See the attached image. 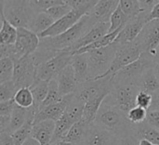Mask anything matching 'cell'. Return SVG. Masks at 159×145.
<instances>
[{
  "label": "cell",
  "mask_w": 159,
  "mask_h": 145,
  "mask_svg": "<svg viewBox=\"0 0 159 145\" xmlns=\"http://www.w3.org/2000/svg\"><path fill=\"white\" fill-rule=\"evenodd\" d=\"M119 139L113 133L91 124L83 145H118Z\"/></svg>",
  "instance_id": "cell-15"
},
{
  "label": "cell",
  "mask_w": 159,
  "mask_h": 145,
  "mask_svg": "<svg viewBox=\"0 0 159 145\" xmlns=\"http://www.w3.org/2000/svg\"><path fill=\"white\" fill-rule=\"evenodd\" d=\"M139 1L143 12H146V13H150L151 10L154 8V7L159 2V0H139Z\"/></svg>",
  "instance_id": "cell-42"
},
{
  "label": "cell",
  "mask_w": 159,
  "mask_h": 145,
  "mask_svg": "<svg viewBox=\"0 0 159 145\" xmlns=\"http://www.w3.org/2000/svg\"><path fill=\"white\" fill-rule=\"evenodd\" d=\"M15 106L14 100L0 102V116H11Z\"/></svg>",
  "instance_id": "cell-40"
},
{
  "label": "cell",
  "mask_w": 159,
  "mask_h": 145,
  "mask_svg": "<svg viewBox=\"0 0 159 145\" xmlns=\"http://www.w3.org/2000/svg\"><path fill=\"white\" fill-rule=\"evenodd\" d=\"M89 128H90V124H88L83 120H81L75 123L70 129V130L68 131V133L66 134V136L62 141L75 145H83L86 141Z\"/></svg>",
  "instance_id": "cell-22"
},
{
  "label": "cell",
  "mask_w": 159,
  "mask_h": 145,
  "mask_svg": "<svg viewBox=\"0 0 159 145\" xmlns=\"http://www.w3.org/2000/svg\"><path fill=\"white\" fill-rule=\"evenodd\" d=\"M116 53L115 60L112 63V66L110 70L101 79L108 77V76L112 77L113 75H115L116 73H118L120 70H122L126 66L139 60L142 56V52L139 47L134 42L129 45L116 47Z\"/></svg>",
  "instance_id": "cell-10"
},
{
  "label": "cell",
  "mask_w": 159,
  "mask_h": 145,
  "mask_svg": "<svg viewBox=\"0 0 159 145\" xmlns=\"http://www.w3.org/2000/svg\"><path fill=\"white\" fill-rule=\"evenodd\" d=\"M48 84H49V82L36 79L34 81V83L30 87V89H31L33 97H34V106L33 107L35 111V114L38 112L41 104L47 98V95L48 92Z\"/></svg>",
  "instance_id": "cell-23"
},
{
  "label": "cell",
  "mask_w": 159,
  "mask_h": 145,
  "mask_svg": "<svg viewBox=\"0 0 159 145\" xmlns=\"http://www.w3.org/2000/svg\"><path fill=\"white\" fill-rule=\"evenodd\" d=\"M154 71H155L156 75H157V79H158L159 81V62L156 63V65H155V67H154Z\"/></svg>",
  "instance_id": "cell-50"
},
{
  "label": "cell",
  "mask_w": 159,
  "mask_h": 145,
  "mask_svg": "<svg viewBox=\"0 0 159 145\" xmlns=\"http://www.w3.org/2000/svg\"><path fill=\"white\" fill-rule=\"evenodd\" d=\"M69 99H70V95L63 97V100L61 102L47 106L42 110H40L34 116V125L46 120H52L54 122H57L64 115L69 102Z\"/></svg>",
  "instance_id": "cell-16"
},
{
  "label": "cell",
  "mask_w": 159,
  "mask_h": 145,
  "mask_svg": "<svg viewBox=\"0 0 159 145\" xmlns=\"http://www.w3.org/2000/svg\"><path fill=\"white\" fill-rule=\"evenodd\" d=\"M146 121L148 124H150L151 126L159 130V111H148Z\"/></svg>",
  "instance_id": "cell-41"
},
{
  "label": "cell",
  "mask_w": 159,
  "mask_h": 145,
  "mask_svg": "<svg viewBox=\"0 0 159 145\" xmlns=\"http://www.w3.org/2000/svg\"><path fill=\"white\" fill-rule=\"evenodd\" d=\"M10 116H0V132H6L9 127Z\"/></svg>",
  "instance_id": "cell-46"
},
{
  "label": "cell",
  "mask_w": 159,
  "mask_h": 145,
  "mask_svg": "<svg viewBox=\"0 0 159 145\" xmlns=\"http://www.w3.org/2000/svg\"><path fill=\"white\" fill-rule=\"evenodd\" d=\"M95 24L96 22L90 18L89 14L85 15L65 33L55 37H47L40 39L39 48L54 51L68 50L78 40H80Z\"/></svg>",
  "instance_id": "cell-2"
},
{
  "label": "cell",
  "mask_w": 159,
  "mask_h": 145,
  "mask_svg": "<svg viewBox=\"0 0 159 145\" xmlns=\"http://www.w3.org/2000/svg\"><path fill=\"white\" fill-rule=\"evenodd\" d=\"M155 20H159V2L154 7V8L151 10V12L148 14L146 22L148 23L149 21H152Z\"/></svg>",
  "instance_id": "cell-45"
},
{
  "label": "cell",
  "mask_w": 159,
  "mask_h": 145,
  "mask_svg": "<svg viewBox=\"0 0 159 145\" xmlns=\"http://www.w3.org/2000/svg\"><path fill=\"white\" fill-rule=\"evenodd\" d=\"M54 22L55 20L47 12L37 13L32 20L29 30L39 35L48 29H49L54 24Z\"/></svg>",
  "instance_id": "cell-27"
},
{
  "label": "cell",
  "mask_w": 159,
  "mask_h": 145,
  "mask_svg": "<svg viewBox=\"0 0 159 145\" xmlns=\"http://www.w3.org/2000/svg\"><path fill=\"white\" fill-rule=\"evenodd\" d=\"M63 100V97L61 96V92H60V89H59V86H58V83L55 79L51 80L48 84V95H47V98L46 100L43 102V103L41 104L38 112L40 110H42L43 108L47 107V106H49V105H52V104H55V103H58V102H61V101ZM37 112V113H38Z\"/></svg>",
  "instance_id": "cell-29"
},
{
  "label": "cell",
  "mask_w": 159,
  "mask_h": 145,
  "mask_svg": "<svg viewBox=\"0 0 159 145\" xmlns=\"http://www.w3.org/2000/svg\"><path fill=\"white\" fill-rule=\"evenodd\" d=\"M119 6L126 15L128 21L136 19L143 13L139 0H119Z\"/></svg>",
  "instance_id": "cell-28"
},
{
  "label": "cell",
  "mask_w": 159,
  "mask_h": 145,
  "mask_svg": "<svg viewBox=\"0 0 159 145\" xmlns=\"http://www.w3.org/2000/svg\"><path fill=\"white\" fill-rule=\"evenodd\" d=\"M147 115H148L147 110H145L142 107L136 106V107L132 108L127 114V117L133 125H140L146 121Z\"/></svg>",
  "instance_id": "cell-37"
},
{
  "label": "cell",
  "mask_w": 159,
  "mask_h": 145,
  "mask_svg": "<svg viewBox=\"0 0 159 145\" xmlns=\"http://www.w3.org/2000/svg\"><path fill=\"white\" fill-rule=\"evenodd\" d=\"M156 63H157L159 62V46L158 48H157V57H156Z\"/></svg>",
  "instance_id": "cell-52"
},
{
  "label": "cell",
  "mask_w": 159,
  "mask_h": 145,
  "mask_svg": "<svg viewBox=\"0 0 159 145\" xmlns=\"http://www.w3.org/2000/svg\"><path fill=\"white\" fill-rule=\"evenodd\" d=\"M14 74V61L9 58L0 59V84L12 80Z\"/></svg>",
  "instance_id": "cell-32"
},
{
  "label": "cell",
  "mask_w": 159,
  "mask_h": 145,
  "mask_svg": "<svg viewBox=\"0 0 159 145\" xmlns=\"http://www.w3.org/2000/svg\"><path fill=\"white\" fill-rule=\"evenodd\" d=\"M34 117L29 118L28 121L20 129L11 134L14 145H22L27 139L31 137L32 129L34 127Z\"/></svg>",
  "instance_id": "cell-30"
},
{
  "label": "cell",
  "mask_w": 159,
  "mask_h": 145,
  "mask_svg": "<svg viewBox=\"0 0 159 145\" xmlns=\"http://www.w3.org/2000/svg\"><path fill=\"white\" fill-rule=\"evenodd\" d=\"M152 102H153V95L141 90L137 96V100H136V104L139 107H142L145 110H149L152 106Z\"/></svg>",
  "instance_id": "cell-39"
},
{
  "label": "cell",
  "mask_w": 159,
  "mask_h": 145,
  "mask_svg": "<svg viewBox=\"0 0 159 145\" xmlns=\"http://www.w3.org/2000/svg\"><path fill=\"white\" fill-rule=\"evenodd\" d=\"M1 29H0V44L15 45L17 40V28L11 25L0 12Z\"/></svg>",
  "instance_id": "cell-24"
},
{
  "label": "cell",
  "mask_w": 159,
  "mask_h": 145,
  "mask_svg": "<svg viewBox=\"0 0 159 145\" xmlns=\"http://www.w3.org/2000/svg\"><path fill=\"white\" fill-rule=\"evenodd\" d=\"M15 103L24 109H29L34 106V97L30 88H23L17 91L14 97Z\"/></svg>",
  "instance_id": "cell-31"
},
{
  "label": "cell",
  "mask_w": 159,
  "mask_h": 145,
  "mask_svg": "<svg viewBox=\"0 0 159 145\" xmlns=\"http://www.w3.org/2000/svg\"><path fill=\"white\" fill-rule=\"evenodd\" d=\"M135 136L139 140L145 139L154 145H159V130L148 124L147 121L143 122V124L136 125Z\"/></svg>",
  "instance_id": "cell-25"
},
{
  "label": "cell",
  "mask_w": 159,
  "mask_h": 145,
  "mask_svg": "<svg viewBox=\"0 0 159 145\" xmlns=\"http://www.w3.org/2000/svg\"><path fill=\"white\" fill-rule=\"evenodd\" d=\"M116 53V48L112 44L108 47L89 51V80L101 79L111 68Z\"/></svg>",
  "instance_id": "cell-5"
},
{
  "label": "cell",
  "mask_w": 159,
  "mask_h": 145,
  "mask_svg": "<svg viewBox=\"0 0 159 145\" xmlns=\"http://www.w3.org/2000/svg\"><path fill=\"white\" fill-rule=\"evenodd\" d=\"M17 40L15 43V48L20 59L24 56L34 54L39 46L40 38L33 31L27 28H17Z\"/></svg>",
  "instance_id": "cell-12"
},
{
  "label": "cell",
  "mask_w": 159,
  "mask_h": 145,
  "mask_svg": "<svg viewBox=\"0 0 159 145\" xmlns=\"http://www.w3.org/2000/svg\"><path fill=\"white\" fill-rule=\"evenodd\" d=\"M156 61L150 57L142 54L141 58L134 61L133 63L126 66L115 75L111 77L113 84L116 83H128L135 84L138 86V83L143 76V75L149 69L154 68Z\"/></svg>",
  "instance_id": "cell-6"
},
{
  "label": "cell",
  "mask_w": 159,
  "mask_h": 145,
  "mask_svg": "<svg viewBox=\"0 0 159 145\" xmlns=\"http://www.w3.org/2000/svg\"><path fill=\"white\" fill-rule=\"evenodd\" d=\"M73 10V8L66 3V0H64V3L61 5L54 6L50 8H48L46 12L55 20H59L61 18L65 17L68 13H70Z\"/></svg>",
  "instance_id": "cell-36"
},
{
  "label": "cell",
  "mask_w": 159,
  "mask_h": 145,
  "mask_svg": "<svg viewBox=\"0 0 159 145\" xmlns=\"http://www.w3.org/2000/svg\"><path fill=\"white\" fill-rule=\"evenodd\" d=\"M138 87L141 90L148 92L150 94H154L159 90V81L156 75L154 68L147 70L143 76L141 77Z\"/></svg>",
  "instance_id": "cell-26"
},
{
  "label": "cell",
  "mask_w": 159,
  "mask_h": 145,
  "mask_svg": "<svg viewBox=\"0 0 159 145\" xmlns=\"http://www.w3.org/2000/svg\"><path fill=\"white\" fill-rule=\"evenodd\" d=\"M56 122L46 120L34 125L31 137L36 140L40 145H51L55 132Z\"/></svg>",
  "instance_id": "cell-19"
},
{
  "label": "cell",
  "mask_w": 159,
  "mask_h": 145,
  "mask_svg": "<svg viewBox=\"0 0 159 145\" xmlns=\"http://www.w3.org/2000/svg\"><path fill=\"white\" fill-rule=\"evenodd\" d=\"M128 22V19L124 12L122 11L120 6L118 5L117 8L115 10V12L112 14L111 19H110V29H109V34L116 31L119 28H124L125 25Z\"/></svg>",
  "instance_id": "cell-33"
},
{
  "label": "cell",
  "mask_w": 159,
  "mask_h": 145,
  "mask_svg": "<svg viewBox=\"0 0 159 145\" xmlns=\"http://www.w3.org/2000/svg\"><path fill=\"white\" fill-rule=\"evenodd\" d=\"M37 64L34 55L24 56L14 62V74L12 81L17 89L30 88L36 80Z\"/></svg>",
  "instance_id": "cell-7"
},
{
  "label": "cell",
  "mask_w": 159,
  "mask_h": 145,
  "mask_svg": "<svg viewBox=\"0 0 159 145\" xmlns=\"http://www.w3.org/2000/svg\"><path fill=\"white\" fill-rule=\"evenodd\" d=\"M35 111L34 107H31L29 109H24L16 104L13 113L10 116V123L7 130L6 132H8L10 134L14 133L18 129H20L31 117H34Z\"/></svg>",
  "instance_id": "cell-20"
},
{
  "label": "cell",
  "mask_w": 159,
  "mask_h": 145,
  "mask_svg": "<svg viewBox=\"0 0 159 145\" xmlns=\"http://www.w3.org/2000/svg\"><path fill=\"white\" fill-rule=\"evenodd\" d=\"M119 5L118 0H100L89 12L90 18L97 22H110L112 14Z\"/></svg>",
  "instance_id": "cell-17"
},
{
  "label": "cell",
  "mask_w": 159,
  "mask_h": 145,
  "mask_svg": "<svg viewBox=\"0 0 159 145\" xmlns=\"http://www.w3.org/2000/svg\"><path fill=\"white\" fill-rule=\"evenodd\" d=\"M28 1L30 7H32V9L35 14L46 12L48 8L64 3V0H28Z\"/></svg>",
  "instance_id": "cell-34"
},
{
  "label": "cell",
  "mask_w": 159,
  "mask_h": 145,
  "mask_svg": "<svg viewBox=\"0 0 159 145\" xmlns=\"http://www.w3.org/2000/svg\"><path fill=\"white\" fill-rule=\"evenodd\" d=\"M113 89L103 102L117 107L126 115L137 106L136 100L140 88L135 84L116 83L113 84Z\"/></svg>",
  "instance_id": "cell-4"
},
{
  "label": "cell",
  "mask_w": 159,
  "mask_h": 145,
  "mask_svg": "<svg viewBox=\"0 0 159 145\" xmlns=\"http://www.w3.org/2000/svg\"><path fill=\"white\" fill-rule=\"evenodd\" d=\"M53 145H75V144H72V143H66V142L61 141V142H59V143H55V144H53Z\"/></svg>",
  "instance_id": "cell-51"
},
{
  "label": "cell",
  "mask_w": 159,
  "mask_h": 145,
  "mask_svg": "<svg viewBox=\"0 0 159 145\" xmlns=\"http://www.w3.org/2000/svg\"><path fill=\"white\" fill-rule=\"evenodd\" d=\"M93 124L115 134L118 139L135 136L136 125H133L127 115L117 107L105 102L102 104Z\"/></svg>",
  "instance_id": "cell-1"
},
{
  "label": "cell",
  "mask_w": 159,
  "mask_h": 145,
  "mask_svg": "<svg viewBox=\"0 0 159 145\" xmlns=\"http://www.w3.org/2000/svg\"><path fill=\"white\" fill-rule=\"evenodd\" d=\"M0 5V12L11 25L16 28H30L36 14L30 7L28 0H2Z\"/></svg>",
  "instance_id": "cell-3"
},
{
  "label": "cell",
  "mask_w": 159,
  "mask_h": 145,
  "mask_svg": "<svg viewBox=\"0 0 159 145\" xmlns=\"http://www.w3.org/2000/svg\"><path fill=\"white\" fill-rule=\"evenodd\" d=\"M109 29H110V22H97L80 40H78L67 51H70L73 54L78 49L85 48L92 43H95L96 41L102 39L106 34H108Z\"/></svg>",
  "instance_id": "cell-14"
},
{
  "label": "cell",
  "mask_w": 159,
  "mask_h": 145,
  "mask_svg": "<svg viewBox=\"0 0 159 145\" xmlns=\"http://www.w3.org/2000/svg\"><path fill=\"white\" fill-rule=\"evenodd\" d=\"M18 89L12 80L0 84V102L14 100Z\"/></svg>",
  "instance_id": "cell-35"
},
{
  "label": "cell",
  "mask_w": 159,
  "mask_h": 145,
  "mask_svg": "<svg viewBox=\"0 0 159 145\" xmlns=\"http://www.w3.org/2000/svg\"><path fill=\"white\" fill-rule=\"evenodd\" d=\"M134 43L139 47L142 54H144L155 61L157 49L159 46V20L146 23Z\"/></svg>",
  "instance_id": "cell-9"
},
{
  "label": "cell",
  "mask_w": 159,
  "mask_h": 145,
  "mask_svg": "<svg viewBox=\"0 0 159 145\" xmlns=\"http://www.w3.org/2000/svg\"><path fill=\"white\" fill-rule=\"evenodd\" d=\"M98 1L92 0H66V3L74 9H78L86 14H89Z\"/></svg>",
  "instance_id": "cell-38"
},
{
  "label": "cell",
  "mask_w": 159,
  "mask_h": 145,
  "mask_svg": "<svg viewBox=\"0 0 159 145\" xmlns=\"http://www.w3.org/2000/svg\"><path fill=\"white\" fill-rule=\"evenodd\" d=\"M140 140L136 136H129L123 139H119L118 145H139Z\"/></svg>",
  "instance_id": "cell-43"
},
{
  "label": "cell",
  "mask_w": 159,
  "mask_h": 145,
  "mask_svg": "<svg viewBox=\"0 0 159 145\" xmlns=\"http://www.w3.org/2000/svg\"><path fill=\"white\" fill-rule=\"evenodd\" d=\"M22 145H40V143H39L36 140H34V138L30 137L29 139H27V140L25 141V143Z\"/></svg>",
  "instance_id": "cell-48"
},
{
  "label": "cell",
  "mask_w": 159,
  "mask_h": 145,
  "mask_svg": "<svg viewBox=\"0 0 159 145\" xmlns=\"http://www.w3.org/2000/svg\"><path fill=\"white\" fill-rule=\"evenodd\" d=\"M139 145H154L151 142H149V141H147V140H145V139H142V140H140V142H139Z\"/></svg>",
  "instance_id": "cell-49"
},
{
  "label": "cell",
  "mask_w": 159,
  "mask_h": 145,
  "mask_svg": "<svg viewBox=\"0 0 159 145\" xmlns=\"http://www.w3.org/2000/svg\"><path fill=\"white\" fill-rule=\"evenodd\" d=\"M70 65L73 67L78 85L89 80V56L88 53L73 55Z\"/></svg>",
  "instance_id": "cell-21"
},
{
  "label": "cell",
  "mask_w": 159,
  "mask_h": 145,
  "mask_svg": "<svg viewBox=\"0 0 159 145\" xmlns=\"http://www.w3.org/2000/svg\"><path fill=\"white\" fill-rule=\"evenodd\" d=\"M148 14L149 13L143 12L136 19L128 21L125 27L121 30V32L114 41L113 45L116 47H121L133 43L141 34L144 25L147 23L146 19Z\"/></svg>",
  "instance_id": "cell-11"
},
{
  "label": "cell",
  "mask_w": 159,
  "mask_h": 145,
  "mask_svg": "<svg viewBox=\"0 0 159 145\" xmlns=\"http://www.w3.org/2000/svg\"><path fill=\"white\" fill-rule=\"evenodd\" d=\"M88 15L85 12L78 10V9H74L68 13L65 17L61 18V20H57L54 22V24L48 29L47 31H45L44 33H42L41 34H39V38H47V37H55L58 36L63 33H65L66 31H68L70 28H72L83 16Z\"/></svg>",
  "instance_id": "cell-13"
},
{
  "label": "cell",
  "mask_w": 159,
  "mask_h": 145,
  "mask_svg": "<svg viewBox=\"0 0 159 145\" xmlns=\"http://www.w3.org/2000/svg\"><path fill=\"white\" fill-rule=\"evenodd\" d=\"M0 145H14V142L10 133L0 132Z\"/></svg>",
  "instance_id": "cell-44"
},
{
  "label": "cell",
  "mask_w": 159,
  "mask_h": 145,
  "mask_svg": "<svg viewBox=\"0 0 159 145\" xmlns=\"http://www.w3.org/2000/svg\"><path fill=\"white\" fill-rule=\"evenodd\" d=\"M73 55L70 51H59L51 59L40 63L37 66L36 79L50 82L68 65H70Z\"/></svg>",
  "instance_id": "cell-8"
},
{
  "label": "cell",
  "mask_w": 159,
  "mask_h": 145,
  "mask_svg": "<svg viewBox=\"0 0 159 145\" xmlns=\"http://www.w3.org/2000/svg\"><path fill=\"white\" fill-rule=\"evenodd\" d=\"M55 80L58 83L59 89L62 97L74 94L78 88V83L75 78L74 69L71 65H68L66 68H64L57 75Z\"/></svg>",
  "instance_id": "cell-18"
},
{
  "label": "cell",
  "mask_w": 159,
  "mask_h": 145,
  "mask_svg": "<svg viewBox=\"0 0 159 145\" xmlns=\"http://www.w3.org/2000/svg\"><path fill=\"white\" fill-rule=\"evenodd\" d=\"M151 111H159V90L153 94V102L149 112Z\"/></svg>",
  "instance_id": "cell-47"
}]
</instances>
